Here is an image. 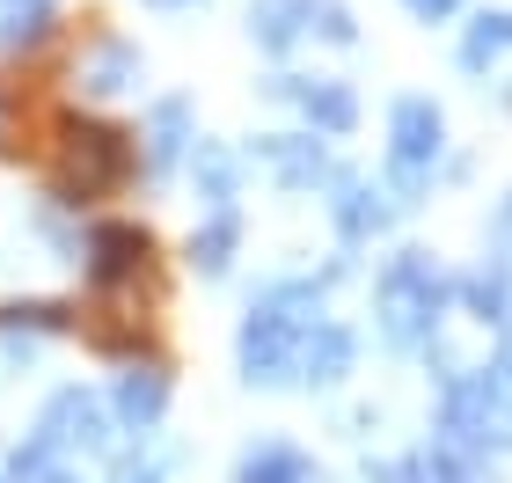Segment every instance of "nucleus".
<instances>
[{
    "label": "nucleus",
    "instance_id": "nucleus-8",
    "mask_svg": "<svg viewBox=\"0 0 512 483\" xmlns=\"http://www.w3.org/2000/svg\"><path fill=\"white\" fill-rule=\"evenodd\" d=\"M147 227H125V220H110V227H96L88 235V279L96 286H125V279H139L147 271Z\"/></svg>",
    "mask_w": 512,
    "mask_h": 483
},
{
    "label": "nucleus",
    "instance_id": "nucleus-10",
    "mask_svg": "<svg viewBox=\"0 0 512 483\" xmlns=\"http://www.w3.org/2000/svg\"><path fill=\"white\" fill-rule=\"evenodd\" d=\"M235 483H315V462H308L300 447H286V440H256V447L242 454Z\"/></svg>",
    "mask_w": 512,
    "mask_h": 483
},
{
    "label": "nucleus",
    "instance_id": "nucleus-9",
    "mask_svg": "<svg viewBox=\"0 0 512 483\" xmlns=\"http://www.w3.org/2000/svg\"><path fill=\"white\" fill-rule=\"evenodd\" d=\"M161 410H169V374H161V366H132V374H118V396H110L118 432H154Z\"/></svg>",
    "mask_w": 512,
    "mask_h": 483
},
{
    "label": "nucleus",
    "instance_id": "nucleus-14",
    "mask_svg": "<svg viewBox=\"0 0 512 483\" xmlns=\"http://www.w3.org/2000/svg\"><path fill=\"white\" fill-rule=\"evenodd\" d=\"M264 161L278 169V183H293V191H315V183L330 176V169H322V147H315V140H271Z\"/></svg>",
    "mask_w": 512,
    "mask_h": 483
},
{
    "label": "nucleus",
    "instance_id": "nucleus-5",
    "mask_svg": "<svg viewBox=\"0 0 512 483\" xmlns=\"http://www.w3.org/2000/svg\"><path fill=\"white\" fill-rule=\"evenodd\" d=\"M439 140H447V125H439V110L425 96L395 103V118H388V176H395V191H425L432 183Z\"/></svg>",
    "mask_w": 512,
    "mask_h": 483
},
{
    "label": "nucleus",
    "instance_id": "nucleus-23",
    "mask_svg": "<svg viewBox=\"0 0 512 483\" xmlns=\"http://www.w3.org/2000/svg\"><path fill=\"white\" fill-rule=\"evenodd\" d=\"M498 257L512 264V205H505V213H498Z\"/></svg>",
    "mask_w": 512,
    "mask_h": 483
},
{
    "label": "nucleus",
    "instance_id": "nucleus-6",
    "mask_svg": "<svg viewBox=\"0 0 512 483\" xmlns=\"http://www.w3.org/2000/svg\"><path fill=\"white\" fill-rule=\"evenodd\" d=\"M66 140H74V147H66V191H74V205H81V198H103V191H118V183H125L132 154H125L118 132H103V125H74Z\"/></svg>",
    "mask_w": 512,
    "mask_h": 483
},
{
    "label": "nucleus",
    "instance_id": "nucleus-4",
    "mask_svg": "<svg viewBox=\"0 0 512 483\" xmlns=\"http://www.w3.org/2000/svg\"><path fill=\"white\" fill-rule=\"evenodd\" d=\"M30 440H44L52 454H66V462H103L110 440H118V418H110V403L96 396V388H59L52 403H44V418Z\"/></svg>",
    "mask_w": 512,
    "mask_h": 483
},
{
    "label": "nucleus",
    "instance_id": "nucleus-15",
    "mask_svg": "<svg viewBox=\"0 0 512 483\" xmlns=\"http://www.w3.org/2000/svg\"><path fill=\"white\" fill-rule=\"evenodd\" d=\"M15 483H88V469L66 462V454H52L44 440H22L15 447Z\"/></svg>",
    "mask_w": 512,
    "mask_h": 483
},
{
    "label": "nucleus",
    "instance_id": "nucleus-24",
    "mask_svg": "<svg viewBox=\"0 0 512 483\" xmlns=\"http://www.w3.org/2000/svg\"><path fill=\"white\" fill-rule=\"evenodd\" d=\"M461 483H469V476H461Z\"/></svg>",
    "mask_w": 512,
    "mask_h": 483
},
{
    "label": "nucleus",
    "instance_id": "nucleus-7",
    "mask_svg": "<svg viewBox=\"0 0 512 483\" xmlns=\"http://www.w3.org/2000/svg\"><path fill=\"white\" fill-rule=\"evenodd\" d=\"M352 366H359V337L344 330V322H315V330L300 337L293 381H308V388H337V381H352Z\"/></svg>",
    "mask_w": 512,
    "mask_h": 483
},
{
    "label": "nucleus",
    "instance_id": "nucleus-22",
    "mask_svg": "<svg viewBox=\"0 0 512 483\" xmlns=\"http://www.w3.org/2000/svg\"><path fill=\"white\" fill-rule=\"evenodd\" d=\"M118 483H169V469H154V462H139V469H125Z\"/></svg>",
    "mask_w": 512,
    "mask_h": 483
},
{
    "label": "nucleus",
    "instance_id": "nucleus-13",
    "mask_svg": "<svg viewBox=\"0 0 512 483\" xmlns=\"http://www.w3.org/2000/svg\"><path fill=\"white\" fill-rule=\"evenodd\" d=\"M337 227H344V242L381 235V227H388V205H381V191H366V183H337Z\"/></svg>",
    "mask_w": 512,
    "mask_h": 483
},
{
    "label": "nucleus",
    "instance_id": "nucleus-1",
    "mask_svg": "<svg viewBox=\"0 0 512 483\" xmlns=\"http://www.w3.org/2000/svg\"><path fill=\"white\" fill-rule=\"evenodd\" d=\"M439 447L447 454H512V344L491 366L439 381Z\"/></svg>",
    "mask_w": 512,
    "mask_h": 483
},
{
    "label": "nucleus",
    "instance_id": "nucleus-18",
    "mask_svg": "<svg viewBox=\"0 0 512 483\" xmlns=\"http://www.w3.org/2000/svg\"><path fill=\"white\" fill-rule=\"evenodd\" d=\"M505 44H512V15H483L469 30V44H461V66H491Z\"/></svg>",
    "mask_w": 512,
    "mask_h": 483
},
{
    "label": "nucleus",
    "instance_id": "nucleus-2",
    "mask_svg": "<svg viewBox=\"0 0 512 483\" xmlns=\"http://www.w3.org/2000/svg\"><path fill=\"white\" fill-rule=\"evenodd\" d=\"M322 286H330V279H278V286H264V301L249 308L242 337H235V359H242V374H249L256 388L293 381L300 337L322 322V315H315V308H322Z\"/></svg>",
    "mask_w": 512,
    "mask_h": 483
},
{
    "label": "nucleus",
    "instance_id": "nucleus-17",
    "mask_svg": "<svg viewBox=\"0 0 512 483\" xmlns=\"http://www.w3.org/2000/svg\"><path fill=\"white\" fill-rule=\"evenodd\" d=\"M132 74H139L132 44L110 37V44H96V52H88V88H103V96H110V88H132Z\"/></svg>",
    "mask_w": 512,
    "mask_h": 483
},
{
    "label": "nucleus",
    "instance_id": "nucleus-21",
    "mask_svg": "<svg viewBox=\"0 0 512 483\" xmlns=\"http://www.w3.org/2000/svg\"><path fill=\"white\" fill-rule=\"evenodd\" d=\"M403 8H410L417 22H447V15L461 8V0H403Z\"/></svg>",
    "mask_w": 512,
    "mask_h": 483
},
{
    "label": "nucleus",
    "instance_id": "nucleus-20",
    "mask_svg": "<svg viewBox=\"0 0 512 483\" xmlns=\"http://www.w3.org/2000/svg\"><path fill=\"white\" fill-rule=\"evenodd\" d=\"M0 8H8V37L22 44V37H44V8H52V0H0Z\"/></svg>",
    "mask_w": 512,
    "mask_h": 483
},
{
    "label": "nucleus",
    "instance_id": "nucleus-19",
    "mask_svg": "<svg viewBox=\"0 0 512 483\" xmlns=\"http://www.w3.org/2000/svg\"><path fill=\"white\" fill-rule=\"evenodd\" d=\"M183 154V103H161L154 110V161H176Z\"/></svg>",
    "mask_w": 512,
    "mask_h": 483
},
{
    "label": "nucleus",
    "instance_id": "nucleus-3",
    "mask_svg": "<svg viewBox=\"0 0 512 483\" xmlns=\"http://www.w3.org/2000/svg\"><path fill=\"white\" fill-rule=\"evenodd\" d=\"M447 271H439L425 249H403V257L381 264L374 279V330L388 352H432L439 322H447Z\"/></svg>",
    "mask_w": 512,
    "mask_h": 483
},
{
    "label": "nucleus",
    "instance_id": "nucleus-12",
    "mask_svg": "<svg viewBox=\"0 0 512 483\" xmlns=\"http://www.w3.org/2000/svg\"><path fill=\"white\" fill-rule=\"evenodd\" d=\"M235 235H242L235 205H213V220L191 235V264L205 271V279H220V271H227V257H235Z\"/></svg>",
    "mask_w": 512,
    "mask_h": 483
},
{
    "label": "nucleus",
    "instance_id": "nucleus-11",
    "mask_svg": "<svg viewBox=\"0 0 512 483\" xmlns=\"http://www.w3.org/2000/svg\"><path fill=\"white\" fill-rule=\"evenodd\" d=\"M461 301L476 308V322H498V330H512V264L491 257L483 271H469V279H461Z\"/></svg>",
    "mask_w": 512,
    "mask_h": 483
},
{
    "label": "nucleus",
    "instance_id": "nucleus-16",
    "mask_svg": "<svg viewBox=\"0 0 512 483\" xmlns=\"http://www.w3.org/2000/svg\"><path fill=\"white\" fill-rule=\"evenodd\" d=\"M300 110L322 125V132H352L359 118V103H352V88H337V81H315V88H300Z\"/></svg>",
    "mask_w": 512,
    "mask_h": 483
}]
</instances>
